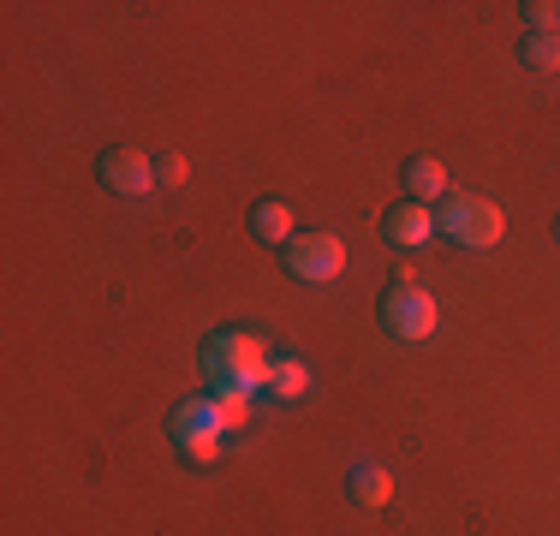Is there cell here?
Wrapping results in <instances>:
<instances>
[{
    "instance_id": "obj_9",
    "label": "cell",
    "mask_w": 560,
    "mask_h": 536,
    "mask_svg": "<svg viewBox=\"0 0 560 536\" xmlns=\"http://www.w3.org/2000/svg\"><path fill=\"white\" fill-rule=\"evenodd\" d=\"M346 494H352V506H370V513H376V506L394 501V471L376 459H358L352 477H346Z\"/></svg>"
},
{
    "instance_id": "obj_4",
    "label": "cell",
    "mask_w": 560,
    "mask_h": 536,
    "mask_svg": "<svg viewBox=\"0 0 560 536\" xmlns=\"http://www.w3.org/2000/svg\"><path fill=\"white\" fill-rule=\"evenodd\" d=\"M435 322H442V311H435V299L411 275H399L394 287L382 292V328H388L394 340L418 346V340H430V334H435Z\"/></svg>"
},
{
    "instance_id": "obj_10",
    "label": "cell",
    "mask_w": 560,
    "mask_h": 536,
    "mask_svg": "<svg viewBox=\"0 0 560 536\" xmlns=\"http://www.w3.org/2000/svg\"><path fill=\"white\" fill-rule=\"evenodd\" d=\"M406 197H411V203H423V209L442 203V197H447V167H442V161H435V155H411L406 161Z\"/></svg>"
},
{
    "instance_id": "obj_3",
    "label": "cell",
    "mask_w": 560,
    "mask_h": 536,
    "mask_svg": "<svg viewBox=\"0 0 560 536\" xmlns=\"http://www.w3.org/2000/svg\"><path fill=\"white\" fill-rule=\"evenodd\" d=\"M435 233L453 238L459 250H489V245H501L506 221L489 197H447V203L435 209Z\"/></svg>"
},
{
    "instance_id": "obj_14",
    "label": "cell",
    "mask_w": 560,
    "mask_h": 536,
    "mask_svg": "<svg viewBox=\"0 0 560 536\" xmlns=\"http://www.w3.org/2000/svg\"><path fill=\"white\" fill-rule=\"evenodd\" d=\"M215 399H221L226 429H245V423H250V399H245V394H215Z\"/></svg>"
},
{
    "instance_id": "obj_15",
    "label": "cell",
    "mask_w": 560,
    "mask_h": 536,
    "mask_svg": "<svg viewBox=\"0 0 560 536\" xmlns=\"http://www.w3.org/2000/svg\"><path fill=\"white\" fill-rule=\"evenodd\" d=\"M525 19H530V31H560V7H555V0H530Z\"/></svg>"
},
{
    "instance_id": "obj_1",
    "label": "cell",
    "mask_w": 560,
    "mask_h": 536,
    "mask_svg": "<svg viewBox=\"0 0 560 536\" xmlns=\"http://www.w3.org/2000/svg\"><path fill=\"white\" fill-rule=\"evenodd\" d=\"M203 375H209V387H215V394L257 399L262 394V375H269V352H262L257 334L221 328V334H209V346H203Z\"/></svg>"
},
{
    "instance_id": "obj_5",
    "label": "cell",
    "mask_w": 560,
    "mask_h": 536,
    "mask_svg": "<svg viewBox=\"0 0 560 536\" xmlns=\"http://www.w3.org/2000/svg\"><path fill=\"white\" fill-rule=\"evenodd\" d=\"M280 263H287L292 280L323 287V280H340L346 275V245H340L335 233H292V245L280 250Z\"/></svg>"
},
{
    "instance_id": "obj_7",
    "label": "cell",
    "mask_w": 560,
    "mask_h": 536,
    "mask_svg": "<svg viewBox=\"0 0 560 536\" xmlns=\"http://www.w3.org/2000/svg\"><path fill=\"white\" fill-rule=\"evenodd\" d=\"M382 233H388V245H399V250H423V245L435 238V214L406 197V203H394V209H388Z\"/></svg>"
},
{
    "instance_id": "obj_12",
    "label": "cell",
    "mask_w": 560,
    "mask_h": 536,
    "mask_svg": "<svg viewBox=\"0 0 560 536\" xmlns=\"http://www.w3.org/2000/svg\"><path fill=\"white\" fill-rule=\"evenodd\" d=\"M518 54H525L530 72H560V31H530Z\"/></svg>"
},
{
    "instance_id": "obj_8",
    "label": "cell",
    "mask_w": 560,
    "mask_h": 536,
    "mask_svg": "<svg viewBox=\"0 0 560 536\" xmlns=\"http://www.w3.org/2000/svg\"><path fill=\"white\" fill-rule=\"evenodd\" d=\"M262 394L280 399V406H299L304 394H311V364L292 352H275L269 358V375H262Z\"/></svg>"
},
{
    "instance_id": "obj_13",
    "label": "cell",
    "mask_w": 560,
    "mask_h": 536,
    "mask_svg": "<svg viewBox=\"0 0 560 536\" xmlns=\"http://www.w3.org/2000/svg\"><path fill=\"white\" fill-rule=\"evenodd\" d=\"M155 179H162V185H173V191H179V185L191 179V161H185V155H162V161H155Z\"/></svg>"
},
{
    "instance_id": "obj_11",
    "label": "cell",
    "mask_w": 560,
    "mask_h": 536,
    "mask_svg": "<svg viewBox=\"0 0 560 536\" xmlns=\"http://www.w3.org/2000/svg\"><path fill=\"white\" fill-rule=\"evenodd\" d=\"M250 233L262 238V245H275V250H287L292 245V203H280V197H262L257 209H250Z\"/></svg>"
},
{
    "instance_id": "obj_2",
    "label": "cell",
    "mask_w": 560,
    "mask_h": 536,
    "mask_svg": "<svg viewBox=\"0 0 560 536\" xmlns=\"http://www.w3.org/2000/svg\"><path fill=\"white\" fill-rule=\"evenodd\" d=\"M167 429H173V447H179L191 465L221 459L226 435H233V429H226V418H221V399H215V394L179 399V406H173V418H167Z\"/></svg>"
},
{
    "instance_id": "obj_6",
    "label": "cell",
    "mask_w": 560,
    "mask_h": 536,
    "mask_svg": "<svg viewBox=\"0 0 560 536\" xmlns=\"http://www.w3.org/2000/svg\"><path fill=\"white\" fill-rule=\"evenodd\" d=\"M96 173H102V185H108L114 197H126V203H138V197H150L155 185V155H143V150H126V143H114V150H102L96 155Z\"/></svg>"
}]
</instances>
